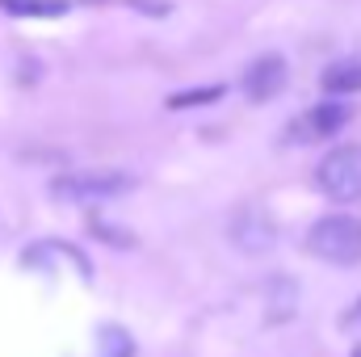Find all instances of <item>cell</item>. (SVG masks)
Listing matches in <instances>:
<instances>
[{"label": "cell", "instance_id": "obj_3", "mask_svg": "<svg viewBox=\"0 0 361 357\" xmlns=\"http://www.w3.org/2000/svg\"><path fill=\"white\" fill-rule=\"evenodd\" d=\"M315 185L332 202H357L361 198V147H353V143L332 147L319 160V169H315Z\"/></svg>", "mask_w": 361, "mask_h": 357}, {"label": "cell", "instance_id": "obj_12", "mask_svg": "<svg viewBox=\"0 0 361 357\" xmlns=\"http://www.w3.org/2000/svg\"><path fill=\"white\" fill-rule=\"evenodd\" d=\"M353 357H361V349H357V353H353Z\"/></svg>", "mask_w": 361, "mask_h": 357}, {"label": "cell", "instance_id": "obj_9", "mask_svg": "<svg viewBox=\"0 0 361 357\" xmlns=\"http://www.w3.org/2000/svg\"><path fill=\"white\" fill-rule=\"evenodd\" d=\"M68 8V0H4V13L13 17H63Z\"/></svg>", "mask_w": 361, "mask_h": 357}, {"label": "cell", "instance_id": "obj_4", "mask_svg": "<svg viewBox=\"0 0 361 357\" xmlns=\"http://www.w3.org/2000/svg\"><path fill=\"white\" fill-rule=\"evenodd\" d=\"M345 122H349V105H341V101H319V105H311L307 114H298V118L290 122V139H294V143L332 139Z\"/></svg>", "mask_w": 361, "mask_h": 357}, {"label": "cell", "instance_id": "obj_11", "mask_svg": "<svg viewBox=\"0 0 361 357\" xmlns=\"http://www.w3.org/2000/svg\"><path fill=\"white\" fill-rule=\"evenodd\" d=\"M353 320H357V324H361V298H357V307H353Z\"/></svg>", "mask_w": 361, "mask_h": 357}, {"label": "cell", "instance_id": "obj_1", "mask_svg": "<svg viewBox=\"0 0 361 357\" xmlns=\"http://www.w3.org/2000/svg\"><path fill=\"white\" fill-rule=\"evenodd\" d=\"M307 253L328 265H357L361 261V219L357 214H328L307 231Z\"/></svg>", "mask_w": 361, "mask_h": 357}, {"label": "cell", "instance_id": "obj_8", "mask_svg": "<svg viewBox=\"0 0 361 357\" xmlns=\"http://www.w3.org/2000/svg\"><path fill=\"white\" fill-rule=\"evenodd\" d=\"M324 89L328 92H361V59L332 63V68L324 72Z\"/></svg>", "mask_w": 361, "mask_h": 357}, {"label": "cell", "instance_id": "obj_7", "mask_svg": "<svg viewBox=\"0 0 361 357\" xmlns=\"http://www.w3.org/2000/svg\"><path fill=\"white\" fill-rule=\"evenodd\" d=\"M97 357H135L130 332L118 328V324H105V328L97 332Z\"/></svg>", "mask_w": 361, "mask_h": 357}, {"label": "cell", "instance_id": "obj_10", "mask_svg": "<svg viewBox=\"0 0 361 357\" xmlns=\"http://www.w3.org/2000/svg\"><path fill=\"white\" fill-rule=\"evenodd\" d=\"M223 89L219 85H210V89H189V92H177V97H169V109H189V105H206V101H219Z\"/></svg>", "mask_w": 361, "mask_h": 357}, {"label": "cell", "instance_id": "obj_6", "mask_svg": "<svg viewBox=\"0 0 361 357\" xmlns=\"http://www.w3.org/2000/svg\"><path fill=\"white\" fill-rule=\"evenodd\" d=\"M286 89V59L281 55H261L248 72H244V92L248 101H269Z\"/></svg>", "mask_w": 361, "mask_h": 357}, {"label": "cell", "instance_id": "obj_2", "mask_svg": "<svg viewBox=\"0 0 361 357\" xmlns=\"http://www.w3.org/2000/svg\"><path fill=\"white\" fill-rule=\"evenodd\" d=\"M135 189L130 173L118 169H80V173H63L51 181V193L63 202H105V198H122Z\"/></svg>", "mask_w": 361, "mask_h": 357}, {"label": "cell", "instance_id": "obj_5", "mask_svg": "<svg viewBox=\"0 0 361 357\" xmlns=\"http://www.w3.org/2000/svg\"><path fill=\"white\" fill-rule=\"evenodd\" d=\"M231 240H235V248H244V253H269L273 240H277V227H273L269 214H261V210H240L235 214V223H231Z\"/></svg>", "mask_w": 361, "mask_h": 357}]
</instances>
